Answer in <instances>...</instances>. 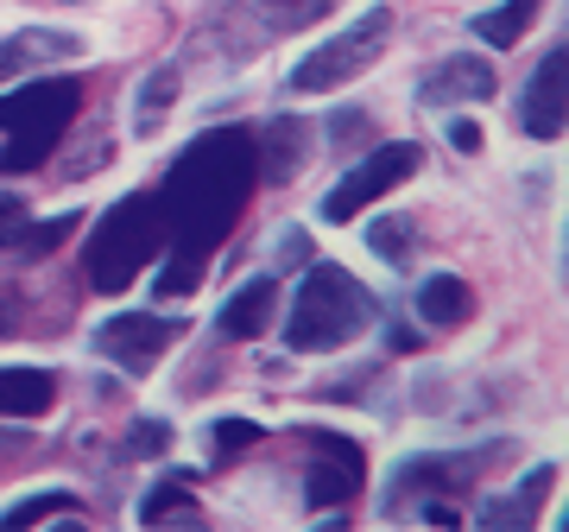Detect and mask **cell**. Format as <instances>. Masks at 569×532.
Wrapping results in <instances>:
<instances>
[{"instance_id": "7", "label": "cell", "mask_w": 569, "mask_h": 532, "mask_svg": "<svg viewBox=\"0 0 569 532\" xmlns=\"http://www.w3.org/2000/svg\"><path fill=\"white\" fill-rule=\"evenodd\" d=\"M425 165V152H418V140H387L373 146L361 165H348V178L323 197V223H355L367 204H380L387 190H399Z\"/></svg>"}, {"instance_id": "19", "label": "cell", "mask_w": 569, "mask_h": 532, "mask_svg": "<svg viewBox=\"0 0 569 532\" xmlns=\"http://www.w3.org/2000/svg\"><path fill=\"white\" fill-rule=\"evenodd\" d=\"M140 526H203V508H197L178 482H159V489L140 501Z\"/></svg>"}, {"instance_id": "24", "label": "cell", "mask_w": 569, "mask_h": 532, "mask_svg": "<svg viewBox=\"0 0 569 532\" xmlns=\"http://www.w3.org/2000/svg\"><path fill=\"white\" fill-rule=\"evenodd\" d=\"M336 0H260V20L272 26V32H298V26L323 20Z\"/></svg>"}, {"instance_id": "31", "label": "cell", "mask_w": 569, "mask_h": 532, "mask_svg": "<svg viewBox=\"0 0 569 532\" xmlns=\"http://www.w3.org/2000/svg\"><path fill=\"white\" fill-rule=\"evenodd\" d=\"M13 324H20V311H13L7 298H0V336H13Z\"/></svg>"}, {"instance_id": "6", "label": "cell", "mask_w": 569, "mask_h": 532, "mask_svg": "<svg viewBox=\"0 0 569 532\" xmlns=\"http://www.w3.org/2000/svg\"><path fill=\"white\" fill-rule=\"evenodd\" d=\"M507 456V444H481V451H430L406 456L387 482V513H406L411 501H437V494H468V482L481 470H493Z\"/></svg>"}, {"instance_id": "8", "label": "cell", "mask_w": 569, "mask_h": 532, "mask_svg": "<svg viewBox=\"0 0 569 532\" xmlns=\"http://www.w3.org/2000/svg\"><path fill=\"white\" fill-rule=\"evenodd\" d=\"M310 451V470H305V501L310 508H342L355 501L367 482V451L348 437V431H329V425H305L298 431Z\"/></svg>"}, {"instance_id": "16", "label": "cell", "mask_w": 569, "mask_h": 532, "mask_svg": "<svg viewBox=\"0 0 569 532\" xmlns=\"http://www.w3.org/2000/svg\"><path fill=\"white\" fill-rule=\"evenodd\" d=\"M51 406H58V374L0 368V418H44Z\"/></svg>"}, {"instance_id": "12", "label": "cell", "mask_w": 569, "mask_h": 532, "mask_svg": "<svg viewBox=\"0 0 569 532\" xmlns=\"http://www.w3.org/2000/svg\"><path fill=\"white\" fill-rule=\"evenodd\" d=\"M272 317H279V279L260 273V279H247V286H234L222 298V311H216V336H228V343H253V336L272 329Z\"/></svg>"}, {"instance_id": "21", "label": "cell", "mask_w": 569, "mask_h": 532, "mask_svg": "<svg viewBox=\"0 0 569 532\" xmlns=\"http://www.w3.org/2000/svg\"><path fill=\"white\" fill-rule=\"evenodd\" d=\"M51 513H77V494L44 489V494H32V501H13V508L0 513V532H26V526H39V520H51Z\"/></svg>"}, {"instance_id": "11", "label": "cell", "mask_w": 569, "mask_h": 532, "mask_svg": "<svg viewBox=\"0 0 569 532\" xmlns=\"http://www.w3.org/2000/svg\"><path fill=\"white\" fill-rule=\"evenodd\" d=\"M500 77H493L488 58H475V51H456V58L430 63L425 77H418V108H456V102H488Z\"/></svg>"}, {"instance_id": "27", "label": "cell", "mask_w": 569, "mask_h": 532, "mask_svg": "<svg viewBox=\"0 0 569 532\" xmlns=\"http://www.w3.org/2000/svg\"><path fill=\"white\" fill-rule=\"evenodd\" d=\"M329 146H361L367 134H373V115H361V108H342V115H329Z\"/></svg>"}, {"instance_id": "14", "label": "cell", "mask_w": 569, "mask_h": 532, "mask_svg": "<svg viewBox=\"0 0 569 532\" xmlns=\"http://www.w3.org/2000/svg\"><path fill=\"white\" fill-rule=\"evenodd\" d=\"M550 489H557V470H550V463H538V470H531L512 494H493L488 508L475 513V526H488V532L538 526V513H545V494H550Z\"/></svg>"}, {"instance_id": "13", "label": "cell", "mask_w": 569, "mask_h": 532, "mask_svg": "<svg viewBox=\"0 0 569 532\" xmlns=\"http://www.w3.org/2000/svg\"><path fill=\"white\" fill-rule=\"evenodd\" d=\"M82 58L77 32H44V26H26L13 39H0V82L26 77V70H44V63H70Z\"/></svg>"}, {"instance_id": "17", "label": "cell", "mask_w": 569, "mask_h": 532, "mask_svg": "<svg viewBox=\"0 0 569 532\" xmlns=\"http://www.w3.org/2000/svg\"><path fill=\"white\" fill-rule=\"evenodd\" d=\"M411 305H418V317H425L430 329H456L475 311V292H468V279H456V273H430L425 286L411 292Z\"/></svg>"}, {"instance_id": "4", "label": "cell", "mask_w": 569, "mask_h": 532, "mask_svg": "<svg viewBox=\"0 0 569 532\" xmlns=\"http://www.w3.org/2000/svg\"><path fill=\"white\" fill-rule=\"evenodd\" d=\"M159 254H164L159 190H127L121 204L96 223L89 247H82V273H89L96 292H127Z\"/></svg>"}, {"instance_id": "20", "label": "cell", "mask_w": 569, "mask_h": 532, "mask_svg": "<svg viewBox=\"0 0 569 532\" xmlns=\"http://www.w3.org/2000/svg\"><path fill=\"white\" fill-rule=\"evenodd\" d=\"M171 102H178V70L164 63V70H152V77L140 82V102H133V127L140 134H152V127L171 115Z\"/></svg>"}, {"instance_id": "28", "label": "cell", "mask_w": 569, "mask_h": 532, "mask_svg": "<svg viewBox=\"0 0 569 532\" xmlns=\"http://www.w3.org/2000/svg\"><path fill=\"white\" fill-rule=\"evenodd\" d=\"M20 228H26V204L13 197V190H0V247L20 242Z\"/></svg>"}, {"instance_id": "25", "label": "cell", "mask_w": 569, "mask_h": 532, "mask_svg": "<svg viewBox=\"0 0 569 532\" xmlns=\"http://www.w3.org/2000/svg\"><path fill=\"white\" fill-rule=\"evenodd\" d=\"M77 223H82L77 209H63V216H51V223H39V228H20V235H26V242H20V254H26V260H39V254H51V247H58V242H63V235H70Z\"/></svg>"}, {"instance_id": "10", "label": "cell", "mask_w": 569, "mask_h": 532, "mask_svg": "<svg viewBox=\"0 0 569 532\" xmlns=\"http://www.w3.org/2000/svg\"><path fill=\"white\" fill-rule=\"evenodd\" d=\"M569 121V45H550L519 96V127L531 140H557Z\"/></svg>"}, {"instance_id": "15", "label": "cell", "mask_w": 569, "mask_h": 532, "mask_svg": "<svg viewBox=\"0 0 569 532\" xmlns=\"http://www.w3.org/2000/svg\"><path fill=\"white\" fill-rule=\"evenodd\" d=\"M253 146H260V178H266V185H284V178L298 171V159L310 152V127L291 121V115H279L272 127L253 134Z\"/></svg>"}, {"instance_id": "3", "label": "cell", "mask_w": 569, "mask_h": 532, "mask_svg": "<svg viewBox=\"0 0 569 532\" xmlns=\"http://www.w3.org/2000/svg\"><path fill=\"white\" fill-rule=\"evenodd\" d=\"M77 108H82V82H70V77L20 82L13 96H0V127H7L0 178H26V171H39V165L63 146V134H70V121H77Z\"/></svg>"}, {"instance_id": "22", "label": "cell", "mask_w": 569, "mask_h": 532, "mask_svg": "<svg viewBox=\"0 0 569 532\" xmlns=\"http://www.w3.org/2000/svg\"><path fill=\"white\" fill-rule=\"evenodd\" d=\"M361 242L373 247V254H380L387 266H406V260H411V247H418V235H411V223H406V216H373Z\"/></svg>"}, {"instance_id": "2", "label": "cell", "mask_w": 569, "mask_h": 532, "mask_svg": "<svg viewBox=\"0 0 569 532\" xmlns=\"http://www.w3.org/2000/svg\"><path fill=\"white\" fill-rule=\"evenodd\" d=\"M373 292L336 260H317L298 286V305H291V324H284V343L291 355H329V348L355 343L367 324H373Z\"/></svg>"}, {"instance_id": "30", "label": "cell", "mask_w": 569, "mask_h": 532, "mask_svg": "<svg viewBox=\"0 0 569 532\" xmlns=\"http://www.w3.org/2000/svg\"><path fill=\"white\" fill-rule=\"evenodd\" d=\"M305 260V235L298 228H284V242H279V266H298Z\"/></svg>"}, {"instance_id": "5", "label": "cell", "mask_w": 569, "mask_h": 532, "mask_svg": "<svg viewBox=\"0 0 569 532\" xmlns=\"http://www.w3.org/2000/svg\"><path fill=\"white\" fill-rule=\"evenodd\" d=\"M387 39H392V7H367L355 26L329 32L310 58H298L291 89H298V96H329V89H342V82H361V70L387 51Z\"/></svg>"}, {"instance_id": "26", "label": "cell", "mask_w": 569, "mask_h": 532, "mask_svg": "<svg viewBox=\"0 0 569 532\" xmlns=\"http://www.w3.org/2000/svg\"><path fill=\"white\" fill-rule=\"evenodd\" d=\"M127 451H133V456H164V451H171V425H164V418H133Z\"/></svg>"}, {"instance_id": "1", "label": "cell", "mask_w": 569, "mask_h": 532, "mask_svg": "<svg viewBox=\"0 0 569 532\" xmlns=\"http://www.w3.org/2000/svg\"><path fill=\"white\" fill-rule=\"evenodd\" d=\"M260 185V146L253 127H216L183 146L159 185V216H164V254H159V298H190L203 286L216 247L228 242V228L241 223L247 197Z\"/></svg>"}, {"instance_id": "18", "label": "cell", "mask_w": 569, "mask_h": 532, "mask_svg": "<svg viewBox=\"0 0 569 532\" xmlns=\"http://www.w3.org/2000/svg\"><path fill=\"white\" fill-rule=\"evenodd\" d=\"M538 7H545V0H500V7H488V13H475L468 32H475L481 45H493V51H507V45H519L531 32Z\"/></svg>"}, {"instance_id": "29", "label": "cell", "mask_w": 569, "mask_h": 532, "mask_svg": "<svg viewBox=\"0 0 569 532\" xmlns=\"http://www.w3.org/2000/svg\"><path fill=\"white\" fill-rule=\"evenodd\" d=\"M443 134H449V146H456V152H468V159L481 152V127H475V121H449Z\"/></svg>"}, {"instance_id": "23", "label": "cell", "mask_w": 569, "mask_h": 532, "mask_svg": "<svg viewBox=\"0 0 569 532\" xmlns=\"http://www.w3.org/2000/svg\"><path fill=\"white\" fill-rule=\"evenodd\" d=\"M209 437V463H228V456H241V451H253L266 431L253 425V418H216V425L203 431Z\"/></svg>"}, {"instance_id": "9", "label": "cell", "mask_w": 569, "mask_h": 532, "mask_svg": "<svg viewBox=\"0 0 569 532\" xmlns=\"http://www.w3.org/2000/svg\"><path fill=\"white\" fill-rule=\"evenodd\" d=\"M183 336L178 317H152V311H114L102 329H96V348H102L114 368L127 374H146L164 362V348Z\"/></svg>"}]
</instances>
